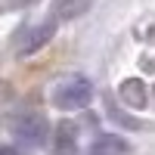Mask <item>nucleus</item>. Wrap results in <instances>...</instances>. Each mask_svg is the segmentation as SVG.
Here are the masks:
<instances>
[{"instance_id":"obj_2","label":"nucleus","mask_w":155,"mask_h":155,"mask_svg":"<svg viewBox=\"0 0 155 155\" xmlns=\"http://www.w3.org/2000/svg\"><path fill=\"white\" fill-rule=\"evenodd\" d=\"M47 130H50V124L41 112H25L12 121V134L19 140H25V143H31V146H41L47 140Z\"/></svg>"},{"instance_id":"obj_5","label":"nucleus","mask_w":155,"mask_h":155,"mask_svg":"<svg viewBox=\"0 0 155 155\" xmlns=\"http://www.w3.org/2000/svg\"><path fill=\"white\" fill-rule=\"evenodd\" d=\"M96 0H53V6H50V12H53L56 22H68V19H78L84 16V12L93 6Z\"/></svg>"},{"instance_id":"obj_1","label":"nucleus","mask_w":155,"mask_h":155,"mask_svg":"<svg viewBox=\"0 0 155 155\" xmlns=\"http://www.w3.org/2000/svg\"><path fill=\"white\" fill-rule=\"evenodd\" d=\"M90 99H93V84L84 74H71L65 81H59L53 90V102L59 109H84Z\"/></svg>"},{"instance_id":"obj_9","label":"nucleus","mask_w":155,"mask_h":155,"mask_svg":"<svg viewBox=\"0 0 155 155\" xmlns=\"http://www.w3.org/2000/svg\"><path fill=\"white\" fill-rule=\"evenodd\" d=\"M16 3H31V0H16Z\"/></svg>"},{"instance_id":"obj_6","label":"nucleus","mask_w":155,"mask_h":155,"mask_svg":"<svg viewBox=\"0 0 155 155\" xmlns=\"http://www.w3.org/2000/svg\"><path fill=\"white\" fill-rule=\"evenodd\" d=\"M90 155H127V143L115 134H102L93 146H90Z\"/></svg>"},{"instance_id":"obj_8","label":"nucleus","mask_w":155,"mask_h":155,"mask_svg":"<svg viewBox=\"0 0 155 155\" xmlns=\"http://www.w3.org/2000/svg\"><path fill=\"white\" fill-rule=\"evenodd\" d=\"M0 155H25V152H19V149H12V146H0Z\"/></svg>"},{"instance_id":"obj_3","label":"nucleus","mask_w":155,"mask_h":155,"mask_svg":"<svg viewBox=\"0 0 155 155\" xmlns=\"http://www.w3.org/2000/svg\"><path fill=\"white\" fill-rule=\"evenodd\" d=\"M53 34H56V19H47V22H41V25H31V28H25V31L19 34V41H16V53H19V56L34 53V50H41Z\"/></svg>"},{"instance_id":"obj_4","label":"nucleus","mask_w":155,"mask_h":155,"mask_svg":"<svg viewBox=\"0 0 155 155\" xmlns=\"http://www.w3.org/2000/svg\"><path fill=\"white\" fill-rule=\"evenodd\" d=\"M118 93H121V99L130 109H146V102H149V90H146V84L140 81V78H127V81H121Z\"/></svg>"},{"instance_id":"obj_7","label":"nucleus","mask_w":155,"mask_h":155,"mask_svg":"<svg viewBox=\"0 0 155 155\" xmlns=\"http://www.w3.org/2000/svg\"><path fill=\"white\" fill-rule=\"evenodd\" d=\"M56 134H59L56 149H59V152H71V146H74V127H71V124H62Z\"/></svg>"}]
</instances>
